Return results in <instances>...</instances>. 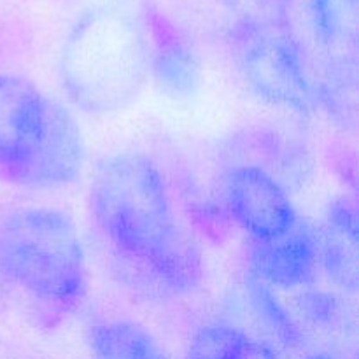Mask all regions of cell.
Instances as JSON below:
<instances>
[{
    "instance_id": "obj_1",
    "label": "cell",
    "mask_w": 359,
    "mask_h": 359,
    "mask_svg": "<svg viewBox=\"0 0 359 359\" xmlns=\"http://www.w3.org/2000/svg\"><path fill=\"white\" fill-rule=\"evenodd\" d=\"M95 224L112 255L158 293H188L202 259L177 221L160 167L142 153L98 161L90 186Z\"/></svg>"
},
{
    "instance_id": "obj_2",
    "label": "cell",
    "mask_w": 359,
    "mask_h": 359,
    "mask_svg": "<svg viewBox=\"0 0 359 359\" xmlns=\"http://www.w3.org/2000/svg\"><path fill=\"white\" fill-rule=\"evenodd\" d=\"M147 70L146 37L119 11H90L63 44V91L86 112L107 114L125 109L139 97Z\"/></svg>"
},
{
    "instance_id": "obj_3",
    "label": "cell",
    "mask_w": 359,
    "mask_h": 359,
    "mask_svg": "<svg viewBox=\"0 0 359 359\" xmlns=\"http://www.w3.org/2000/svg\"><path fill=\"white\" fill-rule=\"evenodd\" d=\"M0 279L58 311L86 294V258L74 221L51 207H23L0 217Z\"/></svg>"
},
{
    "instance_id": "obj_4",
    "label": "cell",
    "mask_w": 359,
    "mask_h": 359,
    "mask_svg": "<svg viewBox=\"0 0 359 359\" xmlns=\"http://www.w3.org/2000/svg\"><path fill=\"white\" fill-rule=\"evenodd\" d=\"M230 35L241 72L258 97L298 112L314 109L318 86L291 21L237 23Z\"/></svg>"
},
{
    "instance_id": "obj_5",
    "label": "cell",
    "mask_w": 359,
    "mask_h": 359,
    "mask_svg": "<svg viewBox=\"0 0 359 359\" xmlns=\"http://www.w3.org/2000/svg\"><path fill=\"white\" fill-rule=\"evenodd\" d=\"M58 100L32 81L0 74V179L30 186L53 128Z\"/></svg>"
},
{
    "instance_id": "obj_6",
    "label": "cell",
    "mask_w": 359,
    "mask_h": 359,
    "mask_svg": "<svg viewBox=\"0 0 359 359\" xmlns=\"http://www.w3.org/2000/svg\"><path fill=\"white\" fill-rule=\"evenodd\" d=\"M224 200L237 226L252 242L280 237L300 217L286 189L258 165H241L230 170Z\"/></svg>"
},
{
    "instance_id": "obj_7",
    "label": "cell",
    "mask_w": 359,
    "mask_h": 359,
    "mask_svg": "<svg viewBox=\"0 0 359 359\" xmlns=\"http://www.w3.org/2000/svg\"><path fill=\"white\" fill-rule=\"evenodd\" d=\"M309 23L316 48L325 62L328 79L323 98L333 90H354L358 76V0H307Z\"/></svg>"
},
{
    "instance_id": "obj_8",
    "label": "cell",
    "mask_w": 359,
    "mask_h": 359,
    "mask_svg": "<svg viewBox=\"0 0 359 359\" xmlns=\"http://www.w3.org/2000/svg\"><path fill=\"white\" fill-rule=\"evenodd\" d=\"M251 270L270 287L297 290L311 284L318 272L314 224L298 217L280 237L252 242Z\"/></svg>"
},
{
    "instance_id": "obj_9",
    "label": "cell",
    "mask_w": 359,
    "mask_h": 359,
    "mask_svg": "<svg viewBox=\"0 0 359 359\" xmlns=\"http://www.w3.org/2000/svg\"><path fill=\"white\" fill-rule=\"evenodd\" d=\"M318 269L339 290L356 293L359 280V217L356 203L339 198L330 203L316 226Z\"/></svg>"
},
{
    "instance_id": "obj_10",
    "label": "cell",
    "mask_w": 359,
    "mask_h": 359,
    "mask_svg": "<svg viewBox=\"0 0 359 359\" xmlns=\"http://www.w3.org/2000/svg\"><path fill=\"white\" fill-rule=\"evenodd\" d=\"M147 56L158 84L172 97H189L198 86L200 65L188 39L161 14L147 16Z\"/></svg>"
},
{
    "instance_id": "obj_11",
    "label": "cell",
    "mask_w": 359,
    "mask_h": 359,
    "mask_svg": "<svg viewBox=\"0 0 359 359\" xmlns=\"http://www.w3.org/2000/svg\"><path fill=\"white\" fill-rule=\"evenodd\" d=\"M91 359H172L146 326L128 319H105L88 332Z\"/></svg>"
},
{
    "instance_id": "obj_12",
    "label": "cell",
    "mask_w": 359,
    "mask_h": 359,
    "mask_svg": "<svg viewBox=\"0 0 359 359\" xmlns=\"http://www.w3.org/2000/svg\"><path fill=\"white\" fill-rule=\"evenodd\" d=\"M184 359H265V351L244 330L212 323L191 337Z\"/></svg>"
},
{
    "instance_id": "obj_13",
    "label": "cell",
    "mask_w": 359,
    "mask_h": 359,
    "mask_svg": "<svg viewBox=\"0 0 359 359\" xmlns=\"http://www.w3.org/2000/svg\"><path fill=\"white\" fill-rule=\"evenodd\" d=\"M249 297L258 318L265 323L266 328L273 333V337L280 340L286 347H300L304 344V332L294 319L287 314L286 309L273 297L272 287L251 276L249 280Z\"/></svg>"
},
{
    "instance_id": "obj_14",
    "label": "cell",
    "mask_w": 359,
    "mask_h": 359,
    "mask_svg": "<svg viewBox=\"0 0 359 359\" xmlns=\"http://www.w3.org/2000/svg\"><path fill=\"white\" fill-rule=\"evenodd\" d=\"M342 305L325 291H307L300 298V319L316 332L332 333L342 323Z\"/></svg>"
},
{
    "instance_id": "obj_15",
    "label": "cell",
    "mask_w": 359,
    "mask_h": 359,
    "mask_svg": "<svg viewBox=\"0 0 359 359\" xmlns=\"http://www.w3.org/2000/svg\"><path fill=\"white\" fill-rule=\"evenodd\" d=\"M237 23L290 21L293 0H219Z\"/></svg>"
},
{
    "instance_id": "obj_16",
    "label": "cell",
    "mask_w": 359,
    "mask_h": 359,
    "mask_svg": "<svg viewBox=\"0 0 359 359\" xmlns=\"http://www.w3.org/2000/svg\"><path fill=\"white\" fill-rule=\"evenodd\" d=\"M298 359H339L335 354L332 353H321V351H316V353H307Z\"/></svg>"
}]
</instances>
